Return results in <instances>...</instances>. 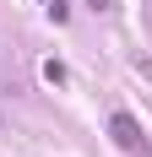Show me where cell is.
<instances>
[{
	"label": "cell",
	"mask_w": 152,
	"mask_h": 157,
	"mask_svg": "<svg viewBox=\"0 0 152 157\" xmlns=\"http://www.w3.org/2000/svg\"><path fill=\"white\" fill-rule=\"evenodd\" d=\"M87 11H114V0H87Z\"/></svg>",
	"instance_id": "obj_2"
},
{
	"label": "cell",
	"mask_w": 152,
	"mask_h": 157,
	"mask_svg": "<svg viewBox=\"0 0 152 157\" xmlns=\"http://www.w3.org/2000/svg\"><path fill=\"white\" fill-rule=\"evenodd\" d=\"M109 136H114V146H120V152H130V157H152V141L141 136V125H136V114H125V109H114V114H109Z\"/></svg>",
	"instance_id": "obj_1"
}]
</instances>
